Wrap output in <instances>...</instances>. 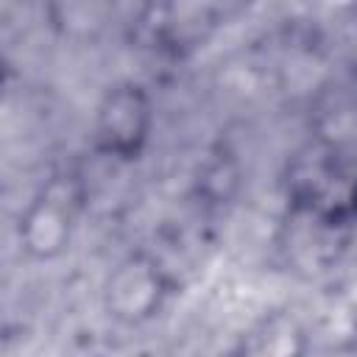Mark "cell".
Returning <instances> with one entry per match:
<instances>
[{"mask_svg":"<svg viewBox=\"0 0 357 357\" xmlns=\"http://www.w3.org/2000/svg\"><path fill=\"white\" fill-rule=\"evenodd\" d=\"M287 198L321 229H346L357 223V165L346 148L315 137L290 162Z\"/></svg>","mask_w":357,"mask_h":357,"instance_id":"obj_1","label":"cell"},{"mask_svg":"<svg viewBox=\"0 0 357 357\" xmlns=\"http://www.w3.org/2000/svg\"><path fill=\"white\" fill-rule=\"evenodd\" d=\"M153 123L156 109L151 92L139 81H117L100 95L95 106V151L117 165H134L151 142Z\"/></svg>","mask_w":357,"mask_h":357,"instance_id":"obj_2","label":"cell"},{"mask_svg":"<svg viewBox=\"0 0 357 357\" xmlns=\"http://www.w3.org/2000/svg\"><path fill=\"white\" fill-rule=\"evenodd\" d=\"M167 296L170 279L145 251L126 254L103 282V310L123 326H139L156 318Z\"/></svg>","mask_w":357,"mask_h":357,"instance_id":"obj_3","label":"cell"},{"mask_svg":"<svg viewBox=\"0 0 357 357\" xmlns=\"http://www.w3.org/2000/svg\"><path fill=\"white\" fill-rule=\"evenodd\" d=\"M75 234V204L56 184L42 190L17 220V243L20 251L31 262H53L64 257L73 245Z\"/></svg>","mask_w":357,"mask_h":357,"instance_id":"obj_4","label":"cell"}]
</instances>
